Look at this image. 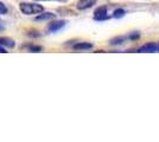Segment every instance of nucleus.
<instances>
[{"label": "nucleus", "mask_w": 159, "mask_h": 142, "mask_svg": "<svg viewBox=\"0 0 159 142\" xmlns=\"http://www.w3.org/2000/svg\"><path fill=\"white\" fill-rule=\"evenodd\" d=\"M20 11L24 14H37V13H42L43 12V6L42 5H38V4H29V2H21L20 4Z\"/></svg>", "instance_id": "nucleus-1"}, {"label": "nucleus", "mask_w": 159, "mask_h": 142, "mask_svg": "<svg viewBox=\"0 0 159 142\" xmlns=\"http://www.w3.org/2000/svg\"><path fill=\"white\" fill-rule=\"evenodd\" d=\"M107 18H108V15H107L106 6H101L95 10V12H94V19L95 20H105Z\"/></svg>", "instance_id": "nucleus-2"}, {"label": "nucleus", "mask_w": 159, "mask_h": 142, "mask_svg": "<svg viewBox=\"0 0 159 142\" xmlns=\"http://www.w3.org/2000/svg\"><path fill=\"white\" fill-rule=\"evenodd\" d=\"M66 24V20H58V21H53L51 24H49V26H48V31L49 32H56V31H58L61 30L62 27H64Z\"/></svg>", "instance_id": "nucleus-3"}, {"label": "nucleus", "mask_w": 159, "mask_h": 142, "mask_svg": "<svg viewBox=\"0 0 159 142\" xmlns=\"http://www.w3.org/2000/svg\"><path fill=\"white\" fill-rule=\"evenodd\" d=\"M98 0H79L77 1V8L79 10H87L96 4Z\"/></svg>", "instance_id": "nucleus-4"}, {"label": "nucleus", "mask_w": 159, "mask_h": 142, "mask_svg": "<svg viewBox=\"0 0 159 142\" xmlns=\"http://www.w3.org/2000/svg\"><path fill=\"white\" fill-rule=\"evenodd\" d=\"M157 50L159 51V47L156 44H146V45H144V46H141L139 49L140 52H154Z\"/></svg>", "instance_id": "nucleus-5"}, {"label": "nucleus", "mask_w": 159, "mask_h": 142, "mask_svg": "<svg viewBox=\"0 0 159 142\" xmlns=\"http://www.w3.org/2000/svg\"><path fill=\"white\" fill-rule=\"evenodd\" d=\"M56 17V14L51 13V12H45V13H42L36 17V20L37 21H43V20H49V19H53Z\"/></svg>", "instance_id": "nucleus-6"}, {"label": "nucleus", "mask_w": 159, "mask_h": 142, "mask_svg": "<svg viewBox=\"0 0 159 142\" xmlns=\"http://www.w3.org/2000/svg\"><path fill=\"white\" fill-rule=\"evenodd\" d=\"M0 45L6 47H14L16 46V43H14V41L7 38V37H0Z\"/></svg>", "instance_id": "nucleus-7"}, {"label": "nucleus", "mask_w": 159, "mask_h": 142, "mask_svg": "<svg viewBox=\"0 0 159 142\" xmlns=\"http://www.w3.org/2000/svg\"><path fill=\"white\" fill-rule=\"evenodd\" d=\"M92 47H93V45L90 43H79V44H76L74 46V49L75 50H89Z\"/></svg>", "instance_id": "nucleus-8"}, {"label": "nucleus", "mask_w": 159, "mask_h": 142, "mask_svg": "<svg viewBox=\"0 0 159 142\" xmlns=\"http://www.w3.org/2000/svg\"><path fill=\"white\" fill-rule=\"evenodd\" d=\"M124 15H125V11H124L122 8L115 10L114 13H113V17H114V18H121V17H124Z\"/></svg>", "instance_id": "nucleus-9"}, {"label": "nucleus", "mask_w": 159, "mask_h": 142, "mask_svg": "<svg viewBox=\"0 0 159 142\" xmlns=\"http://www.w3.org/2000/svg\"><path fill=\"white\" fill-rule=\"evenodd\" d=\"M0 13H1V14L7 13V7L5 6L2 2H0Z\"/></svg>", "instance_id": "nucleus-10"}, {"label": "nucleus", "mask_w": 159, "mask_h": 142, "mask_svg": "<svg viewBox=\"0 0 159 142\" xmlns=\"http://www.w3.org/2000/svg\"><path fill=\"white\" fill-rule=\"evenodd\" d=\"M30 51H33V52H39L40 50H42V47L40 46H30Z\"/></svg>", "instance_id": "nucleus-11"}, {"label": "nucleus", "mask_w": 159, "mask_h": 142, "mask_svg": "<svg viewBox=\"0 0 159 142\" xmlns=\"http://www.w3.org/2000/svg\"><path fill=\"white\" fill-rule=\"evenodd\" d=\"M0 54H6V50L2 47V45L0 46Z\"/></svg>", "instance_id": "nucleus-12"}, {"label": "nucleus", "mask_w": 159, "mask_h": 142, "mask_svg": "<svg viewBox=\"0 0 159 142\" xmlns=\"http://www.w3.org/2000/svg\"><path fill=\"white\" fill-rule=\"evenodd\" d=\"M2 28H4V27H2L1 25H0V30H2Z\"/></svg>", "instance_id": "nucleus-13"}, {"label": "nucleus", "mask_w": 159, "mask_h": 142, "mask_svg": "<svg viewBox=\"0 0 159 142\" xmlns=\"http://www.w3.org/2000/svg\"><path fill=\"white\" fill-rule=\"evenodd\" d=\"M57 1H66V0H57Z\"/></svg>", "instance_id": "nucleus-14"}, {"label": "nucleus", "mask_w": 159, "mask_h": 142, "mask_svg": "<svg viewBox=\"0 0 159 142\" xmlns=\"http://www.w3.org/2000/svg\"><path fill=\"white\" fill-rule=\"evenodd\" d=\"M36 1H40V0H36Z\"/></svg>", "instance_id": "nucleus-15"}, {"label": "nucleus", "mask_w": 159, "mask_h": 142, "mask_svg": "<svg viewBox=\"0 0 159 142\" xmlns=\"http://www.w3.org/2000/svg\"><path fill=\"white\" fill-rule=\"evenodd\" d=\"M158 47H159V45H158Z\"/></svg>", "instance_id": "nucleus-16"}]
</instances>
